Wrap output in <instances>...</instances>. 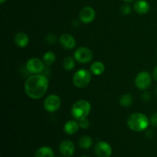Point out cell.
I'll use <instances>...</instances> for the list:
<instances>
[{
	"instance_id": "603a6c76",
	"label": "cell",
	"mask_w": 157,
	"mask_h": 157,
	"mask_svg": "<svg viewBox=\"0 0 157 157\" xmlns=\"http://www.w3.org/2000/svg\"><path fill=\"white\" fill-rule=\"evenodd\" d=\"M45 40L46 41H47L48 44H55V43L56 42L57 38L56 36H55V35H54V34H48V35H47V36H46Z\"/></svg>"
},
{
	"instance_id": "ffe728a7",
	"label": "cell",
	"mask_w": 157,
	"mask_h": 157,
	"mask_svg": "<svg viewBox=\"0 0 157 157\" xmlns=\"http://www.w3.org/2000/svg\"><path fill=\"white\" fill-rule=\"evenodd\" d=\"M133 98L132 95L130 94H124L120 98L119 102L120 104L123 107H130L132 104H133Z\"/></svg>"
},
{
	"instance_id": "52a82bcc",
	"label": "cell",
	"mask_w": 157,
	"mask_h": 157,
	"mask_svg": "<svg viewBox=\"0 0 157 157\" xmlns=\"http://www.w3.org/2000/svg\"><path fill=\"white\" fill-rule=\"evenodd\" d=\"M93 58V53L88 48L81 47L75 52V59L82 64L90 62Z\"/></svg>"
},
{
	"instance_id": "9a60e30c",
	"label": "cell",
	"mask_w": 157,
	"mask_h": 157,
	"mask_svg": "<svg viewBox=\"0 0 157 157\" xmlns=\"http://www.w3.org/2000/svg\"><path fill=\"white\" fill-rule=\"evenodd\" d=\"M79 124L75 121H69L64 124V131L68 135L75 134L79 130Z\"/></svg>"
},
{
	"instance_id": "4316f807",
	"label": "cell",
	"mask_w": 157,
	"mask_h": 157,
	"mask_svg": "<svg viewBox=\"0 0 157 157\" xmlns=\"http://www.w3.org/2000/svg\"><path fill=\"white\" fill-rule=\"evenodd\" d=\"M153 79H154L156 81H157V66L155 67L154 71H153Z\"/></svg>"
},
{
	"instance_id": "cb8c5ba5",
	"label": "cell",
	"mask_w": 157,
	"mask_h": 157,
	"mask_svg": "<svg viewBox=\"0 0 157 157\" xmlns=\"http://www.w3.org/2000/svg\"><path fill=\"white\" fill-rule=\"evenodd\" d=\"M79 125L80 127L82 129H87L90 126V123H89L88 119L87 117L84 118V119L79 121Z\"/></svg>"
},
{
	"instance_id": "8fae6325",
	"label": "cell",
	"mask_w": 157,
	"mask_h": 157,
	"mask_svg": "<svg viewBox=\"0 0 157 157\" xmlns=\"http://www.w3.org/2000/svg\"><path fill=\"white\" fill-rule=\"evenodd\" d=\"M59 150L61 155L65 157H71L75 153V147L73 142L68 140L62 141L59 146Z\"/></svg>"
},
{
	"instance_id": "7402d4cb",
	"label": "cell",
	"mask_w": 157,
	"mask_h": 157,
	"mask_svg": "<svg viewBox=\"0 0 157 157\" xmlns=\"http://www.w3.org/2000/svg\"><path fill=\"white\" fill-rule=\"evenodd\" d=\"M121 11L124 15H129L131 13L132 9L131 6L128 4H124L121 8Z\"/></svg>"
},
{
	"instance_id": "d6986e66",
	"label": "cell",
	"mask_w": 157,
	"mask_h": 157,
	"mask_svg": "<svg viewBox=\"0 0 157 157\" xmlns=\"http://www.w3.org/2000/svg\"><path fill=\"white\" fill-rule=\"evenodd\" d=\"M55 55L54 52H47L44 54L43 55V61H44V64L48 66H51L54 64L55 61Z\"/></svg>"
},
{
	"instance_id": "7a4b0ae2",
	"label": "cell",
	"mask_w": 157,
	"mask_h": 157,
	"mask_svg": "<svg viewBox=\"0 0 157 157\" xmlns=\"http://www.w3.org/2000/svg\"><path fill=\"white\" fill-rule=\"evenodd\" d=\"M150 121L145 114L141 113H135L130 115L127 119V125L129 128L135 132H141L147 130Z\"/></svg>"
},
{
	"instance_id": "ba28073f",
	"label": "cell",
	"mask_w": 157,
	"mask_h": 157,
	"mask_svg": "<svg viewBox=\"0 0 157 157\" xmlns=\"http://www.w3.org/2000/svg\"><path fill=\"white\" fill-rule=\"evenodd\" d=\"M26 69L32 74H41L44 70V63L39 58H31L26 63Z\"/></svg>"
},
{
	"instance_id": "8992f818",
	"label": "cell",
	"mask_w": 157,
	"mask_h": 157,
	"mask_svg": "<svg viewBox=\"0 0 157 157\" xmlns=\"http://www.w3.org/2000/svg\"><path fill=\"white\" fill-rule=\"evenodd\" d=\"M152 84V77L147 71H142L135 78V84L140 90H147Z\"/></svg>"
},
{
	"instance_id": "5bb4252c",
	"label": "cell",
	"mask_w": 157,
	"mask_h": 157,
	"mask_svg": "<svg viewBox=\"0 0 157 157\" xmlns=\"http://www.w3.org/2000/svg\"><path fill=\"white\" fill-rule=\"evenodd\" d=\"M29 38L24 32H18L15 35V43L20 48H25L29 44Z\"/></svg>"
},
{
	"instance_id": "3957f363",
	"label": "cell",
	"mask_w": 157,
	"mask_h": 157,
	"mask_svg": "<svg viewBox=\"0 0 157 157\" xmlns=\"http://www.w3.org/2000/svg\"><path fill=\"white\" fill-rule=\"evenodd\" d=\"M91 110V105L85 100H80L74 104L71 108V114L75 120L81 121L86 118L90 113Z\"/></svg>"
},
{
	"instance_id": "f546056e",
	"label": "cell",
	"mask_w": 157,
	"mask_h": 157,
	"mask_svg": "<svg viewBox=\"0 0 157 157\" xmlns=\"http://www.w3.org/2000/svg\"><path fill=\"white\" fill-rule=\"evenodd\" d=\"M156 97H157V86H156Z\"/></svg>"
},
{
	"instance_id": "277c9868",
	"label": "cell",
	"mask_w": 157,
	"mask_h": 157,
	"mask_svg": "<svg viewBox=\"0 0 157 157\" xmlns=\"http://www.w3.org/2000/svg\"><path fill=\"white\" fill-rule=\"evenodd\" d=\"M91 75L86 69H80L73 76V83L77 87L84 88L90 82Z\"/></svg>"
},
{
	"instance_id": "7c38bea8",
	"label": "cell",
	"mask_w": 157,
	"mask_h": 157,
	"mask_svg": "<svg viewBox=\"0 0 157 157\" xmlns=\"http://www.w3.org/2000/svg\"><path fill=\"white\" fill-rule=\"evenodd\" d=\"M59 42L64 49L71 50L76 45L75 38L70 34H63L59 38Z\"/></svg>"
},
{
	"instance_id": "484cf974",
	"label": "cell",
	"mask_w": 157,
	"mask_h": 157,
	"mask_svg": "<svg viewBox=\"0 0 157 157\" xmlns=\"http://www.w3.org/2000/svg\"><path fill=\"white\" fill-rule=\"evenodd\" d=\"M150 123L153 127H157V112L152 115L151 117H150Z\"/></svg>"
},
{
	"instance_id": "e0dca14e",
	"label": "cell",
	"mask_w": 157,
	"mask_h": 157,
	"mask_svg": "<svg viewBox=\"0 0 157 157\" xmlns=\"http://www.w3.org/2000/svg\"><path fill=\"white\" fill-rule=\"evenodd\" d=\"M105 66L101 61H95L90 66V71L94 75H101L104 73Z\"/></svg>"
},
{
	"instance_id": "6da1fadb",
	"label": "cell",
	"mask_w": 157,
	"mask_h": 157,
	"mask_svg": "<svg viewBox=\"0 0 157 157\" xmlns=\"http://www.w3.org/2000/svg\"><path fill=\"white\" fill-rule=\"evenodd\" d=\"M49 81L47 77L41 74H34L25 83V91L30 98L38 100L42 98L48 88Z\"/></svg>"
},
{
	"instance_id": "ac0fdd59",
	"label": "cell",
	"mask_w": 157,
	"mask_h": 157,
	"mask_svg": "<svg viewBox=\"0 0 157 157\" xmlns=\"http://www.w3.org/2000/svg\"><path fill=\"white\" fill-rule=\"evenodd\" d=\"M93 144V140L89 136H83L78 140V145L81 148L84 150H87L90 148Z\"/></svg>"
},
{
	"instance_id": "f1b7e54d",
	"label": "cell",
	"mask_w": 157,
	"mask_h": 157,
	"mask_svg": "<svg viewBox=\"0 0 157 157\" xmlns=\"http://www.w3.org/2000/svg\"><path fill=\"white\" fill-rule=\"evenodd\" d=\"M6 1V0H0V2H1L2 4V3H4Z\"/></svg>"
},
{
	"instance_id": "5b68a950",
	"label": "cell",
	"mask_w": 157,
	"mask_h": 157,
	"mask_svg": "<svg viewBox=\"0 0 157 157\" xmlns=\"http://www.w3.org/2000/svg\"><path fill=\"white\" fill-rule=\"evenodd\" d=\"M61 105V101L59 96L56 94H51L46 98L44 102V107L46 111L54 113L59 110Z\"/></svg>"
},
{
	"instance_id": "4dcf8cb0",
	"label": "cell",
	"mask_w": 157,
	"mask_h": 157,
	"mask_svg": "<svg viewBox=\"0 0 157 157\" xmlns=\"http://www.w3.org/2000/svg\"><path fill=\"white\" fill-rule=\"evenodd\" d=\"M81 157H89V156H81Z\"/></svg>"
},
{
	"instance_id": "83f0119b",
	"label": "cell",
	"mask_w": 157,
	"mask_h": 157,
	"mask_svg": "<svg viewBox=\"0 0 157 157\" xmlns=\"http://www.w3.org/2000/svg\"><path fill=\"white\" fill-rule=\"evenodd\" d=\"M126 2H134L135 0H124Z\"/></svg>"
},
{
	"instance_id": "2e32d148",
	"label": "cell",
	"mask_w": 157,
	"mask_h": 157,
	"mask_svg": "<svg viewBox=\"0 0 157 157\" xmlns=\"http://www.w3.org/2000/svg\"><path fill=\"white\" fill-rule=\"evenodd\" d=\"M35 157H54V152L51 147H42L37 150Z\"/></svg>"
},
{
	"instance_id": "9c48e42d",
	"label": "cell",
	"mask_w": 157,
	"mask_h": 157,
	"mask_svg": "<svg viewBox=\"0 0 157 157\" xmlns=\"http://www.w3.org/2000/svg\"><path fill=\"white\" fill-rule=\"evenodd\" d=\"M94 152L98 157H110L112 154V147L107 142L100 141L95 145Z\"/></svg>"
},
{
	"instance_id": "d4e9b609",
	"label": "cell",
	"mask_w": 157,
	"mask_h": 157,
	"mask_svg": "<svg viewBox=\"0 0 157 157\" xmlns=\"http://www.w3.org/2000/svg\"><path fill=\"white\" fill-rule=\"evenodd\" d=\"M141 98H142V100L144 102H148V101H150L151 94H150V92L145 91L142 94V95H141Z\"/></svg>"
},
{
	"instance_id": "30bf717a",
	"label": "cell",
	"mask_w": 157,
	"mask_h": 157,
	"mask_svg": "<svg viewBox=\"0 0 157 157\" xmlns=\"http://www.w3.org/2000/svg\"><path fill=\"white\" fill-rule=\"evenodd\" d=\"M95 15L96 14H95L94 9L90 6H86V7L83 8L79 14L81 21L85 24H89L93 21L95 18Z\"/></svg>"
},
{
	"instance_id": "4fadbf2b",
	"label": "cell",
	"mask_w": 157,
	"mask_h": 157,
	"mask_svg": "<svg viewBox=\"0 0 157 157\" xmlns=\"http://www.w3.org/2000/svg\"><path fill=\"white\" fill-rule=\"evenodd\" d=\"M135 11L138 14L145 15L150 11V5L146 0H137L133 5Z\"/></svg>"
},
{
	"instance_id": "44dd1931",
	"label": "cell",
	"mask_w": 157,
	"mask_h": 157,
	"mask_svg": "<svg viewBox=\"0 0 157 157\" xmlns=\"http://www.w3.org/2000/svg\"><path fill=\"white\" fill-rule=\"evenodd\" d=\"M63 67L66 71H71L75 67V61L71 57H67L64 58L63 61Z\"/></svg>"
}]
</instances>
